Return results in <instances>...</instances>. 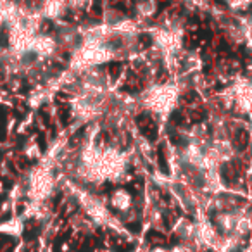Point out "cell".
<instances>
[{
  "label": "cell",
  "mask_w": 252,
  "mask_h": 252,
  "mask_svg": "<svg viewBox=\"0 0 252 252\" xmlns=\"http://www.w3.org/2000/svg\"><path fill=\"white\" fill-rule=\"evenodd\" d=\"M118 57V50L109 43V40H97V38H83L81 45L76 49L71 59V67L74 71H85L95 69L102 64Z\"/></svg>",
  "instance_id": "cell-1"
},
{
  "label": "cell",
  "mask_w": 252,
  "mask_h": 252,
  "mask_svg": "<svg viewBox=\"0 0 252 252\" xmlns=\"http://www.w3.org/2000/svg\"><path fill=\"white\" fill-rule=\"evenodd\" d=\"M178 98H180L178 87H175L171 83L154 85V87H151L149 90L144 92L142 104L149 111L159 114L161 118H168L173 112V109L176 107V104H178Z\"/></svg>",
  "instance_id": "cell-2"
},
{
  "label": "cell",
  "mask_w": 252,
  "mask_h": 252,
  "mask_svg": "<svg viewBox=\"0 0 252 252\" xmlns=\"http://www.w3.org/2000/svg\"><path fill=\"white\" fill-rule=\"evenodd\" d=\"M54 190H56V178L50 168L42 164L33 169L28 178V189H26L28 199L33 202H47L52 197Z\"/></svg>",
  "instance_id": "cell-3"
},
{
  "label": "cell",
  "mask_w": 252,
  "mask_h": 252,
  "mask_svg": "<svg viewBox=\"0 0 252 252\" xmlns=\"http://www.w3.org/2000/svg\"><path fill=\"white\" fill-rule=\"evenodd\" d=\"M78 202L83 207V211L87 213V216L94 221L95 224H100V226H105V224H111L112 218L109 214L105 204L102 202L98 197L92 195L88 192H78Z\"/></svg>",
  "instance_id": "cell-4"
},
{
  "label": "cell",
  "mask_w": 252,
  "mask_h": 252,
  "mask_svg": "<svg viewBox=\"0 0 252 252\" xmlns=\"http://www.w3.org/2000/svg\"><path fill=\"white\" fill-rule=\"evenodd\" d=\"M154 38L161 52L166 56H176L182 49V30L178 28H161Z\"/></svg>",
  "instance_id": "cell-5"
},
{
  "label": "cell",
  "mask_w": 252,
  "mask_h": 252,
  "mask_svg": "<svg viewBox=\"0 0 252 252\" xmlns=\"http://www.w3.org/2000/svg\"><path fill=\"white\" fill-rule=\"evenodd\" d=\"M220 235L221 233L218 231V228L214 226L209 220L200 218L199 221H195V247H199V251L200 249H209V251H213L214 244L218 242Z\"/></svg>",
  "instance_id": "cell-6"
},
{
  "label": "cell",
  "mask_w": 252,
  "mask_h": 252,
  "mask_svg": "<svg viewBox=\"0 0 252 252\" xmlns=\"http://www.w3.org/2000/svg\"><path fill=\"white\" fill-rule=\"evenodd\" d=\"M57 40L49 35H35L30 43V54H36L38 57H49L56 52Z\"/></svg>",
  "instance_id": "cell-7"
},
{
  "label": "cell",
  "mask_w": 252,
  "mask_h": 252,
  "mask_svg": "<svg viewBox=\"0 0 252 252\" xmlns=\"http://www.w3.org/2000/svg\"><path fill=\"white\" fill-rule=\"evenodd\" d=\"M237 216H238V207L233 211H221L216 213L214 216V226L218 228L221 235H228L235 231V224H237Z\"/></svg>",
  "instance_id": "cell-8"
},
{
  "label": "cell",
  "mask_w": 252,
  "mask_h": 252,
  "mask_svg": "<svg viewBox=\"0 0 252 252\" xmlns=\"http://www.w3.org/2000/svg\"><path fill=\"white\" fill-rule=\"evenodd\" d=\"M245 245V238L238 237L235 233L220 235L218 242L214 244L213 252H238Z\"/></svg>",
  "instance_id": "cell-9"
},
{
  "label": "cell",
  "mask_w": 252,
  "mask_h": 252,
  "mask_svg": "<svg viewBox=\"0 0 252 252\" xmlns=\"http://www.w3.org/2000/svg\"><path fill=\"white\" fill-rule=\"evenodd\" d=\"M67 0H42L40 14L47 19H59L66 12Z\"/></svg>",
  "instance_id": "cell-10"
},
{
  "label": "cell",
  "mask_w": 252,
  "mask_h": 252,
  "mask_svg": "<svg viewBox=\"0 0 252 252\" xmlns=\"http://www.w3.org/2000/svg\"><path fill=\"white\" fill-rule=\"evenodd\" d=\"M109 202H111V206L114 207L116 211H119V213H128V211L131 209V206H133V197H131V193L128 192V190L118 189L111 193Z\"/></svg>",
  "instance_id": "cell-11"
},
{
  "label": "cell",
  "mask_w": 252,
  "mask_h": 252,
  "mask_svg": "<svg viewBox=\"0 0 252 252\" xmlns=\"http://www.w3.org/2000/svg\"><path fill=\"white\" fill-rule=\"evenodd\" d=\"M25 231V221L23 218H9V220L0 223V233L7 235V237H21Z\"/></svg>",
  "instance_id": "cell-12"
},
{
  "label": "cell",
  "mask_w": 252,
  "mask_h": 252,
  "mask_svg": "<svg viewBox=\"0 0 252 252\" xmlns=\"http://www.w3.org/2000/svg\"><path fill=\"white\" fill-rule=\"evenodd\" d=\"M158 12V2L156 0H140L137 4V16L140 19H151Z\"/></svg>",
  "instance_id": "cell-13"
},
{
  "label": "cell",
  "mask_w": 252,
  "mask_h": 252,
  "mask_svg": "<svg viewBox=\"0 0 252 252\" xmlns=\"http://www.w3.org/2000/svg\"><path fill=\"white\" fill-rule=\"evenodd\" d=\"M228 4V7L233 11H245L249 5L252 4V0H224Z\"/></svg>",
  "instance_id": "cell-14"
},
{
  "label": "cell",
  "mask_w": 252,
  "mask_h": 252,
  "mask_svg": "<svg viewBox=\"0 0 252 252\" xmlns=\"http://www.w3.org/2000/svg\"><path fill=\"white\" fill-rule=\"evenodd\" d=\"M87 4H90V0H67V7L71 9H83Z\"/></svg>",
  "instance_id": "cell-15"
},
{
  "label": "cell",
  "mask_w": 252,
  "mask_h": 252,
  "mask_svg": "<svg viewBox=\"0 0 252 252\" xmlns=\"http://www.w3.org/2000/svg\"><path fill=\"white\" fill-rule=\"evenodd\" d=\"M169 252H192V251H190L189 245H185V244H178V245H175V247L169 249Z\"/></svg>",
  "instance_id": "cell-16"
},
{
  "label": "cell",
  "mask_w": 252,
  "mask_h": 252,
  "mask_svg": "<svg viewBox=\"0 0 252 252\" xmlns=\"http://www.w3.org/2000/svg\"><path fill=\"white\" fill-rule=\"evenodd\" d=\"M151 252H169V249H166V247H154Z\"/></svg>",
  "instance_id": "cell-17"
},
{
  "label": "cell",
  "mask_w": 252,
  "mask_h": 252,
  "mask_svg": "<svg viewBox=\"0 0 252 252\" xmlns=\"http://www.w3.org/2000/svg\"><path fill=\"white\" fill-rule=\"evenodd\" d=\"M238 252H252V245H244Z\"/></svg>",
  "instance_id": "cell-18"
}]
</instances>
